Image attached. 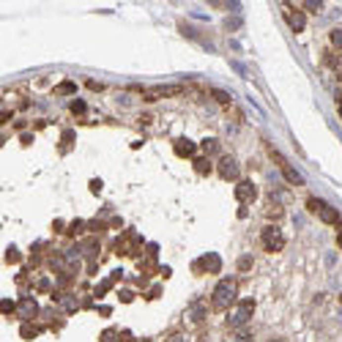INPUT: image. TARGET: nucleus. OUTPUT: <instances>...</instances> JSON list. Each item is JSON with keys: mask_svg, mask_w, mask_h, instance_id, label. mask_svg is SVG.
I'll use <instances>...</instances> for the list:
<instances>
[{"mask_svg": "<svg viewBox=\"0 0 342 342\" xmlns=\"http://www.w3.org/2000/svg\"><path fill=\"white\" fill-rule=\"evenodd\" d=\"M236 299H238V282L233 277H224L216 282V288L211 293V307L224 312V309H230L236 304Z\"/></svg>", "mask_w": 342, "mask_h": 342, "instance_id": "nucleus-1", "label": "nucleus"}, {"mask_svg": "<svg viewBox=\"0 0 342 342\" xmlns=\"http://www.w3.org/2000/svg\"><path fill=\"white\" fill-rule=\"evenodd\" d=\"M307 211H309V214H315V216H318L320 222L342 227V216H340V211H337L334 206H329V203H323L320 197H307Z\"/></svg>", "mask_w": 342, "mask_h": 342, "instance_id": "nucleus-2", "label": "nucleus"}, {"mask_svg": "<svg viewBox=\"0 0 342 342\" xmlns=\"http://www.w3.org/2000/svg\"><path fill=\"white\" fill-rule=\"evenodd\" d=\"M260 244L265 252H282L285 249V233L279 230V224H265L260 230Z\"/></svg>", "mask_w": 342, "mask_h": 342, "instance_id": "nucleus-3", "label": "nucleus"}, {"mask_svg": "<svg viewBox=\"0 0 342 342\" xmlns=\"http://www.w3.org/2000/svg\"><path fill=\"white\" fill-rule=\"evenodd\" d=\"M255 315V299H241L236 304V307L230 309V315H227V323L233 326V329H241V326L249 323V318Z\"/></svg>", "mask_w": 342, "mask_h": 342, "instance_id": "nucleus-4", "label": "nucleus"}, {"mask_svg": "<svg viewBox=\"0 0 342 342\" xmlns=\"http://www.w3.org/2000/svg\"><path fill=\"white\" fill-rule=\"evenodd\" d=\"M216 172H219V178H224V181H236L238 183V178H241V167H238L236 156H230V154L219 156Z\"/></svg>", "mask_w": 342, "mask_h": 342, "instance_id": "nucleus-5", "label": "nucleus"}, {"mask_svg": "<svg viewBox=\"0 0 342 342\" xmlns=\"http://www.w3.org/2000/svg\"><path fill=\"white\" fill-rule=\"evenodd\" d=\"M271 159L279 165V170H282V175H285V181H288V183H293V186H301V183H304V178H301V172L296 170V167L290 165V162L285 159V156L279 154V151H274V148H271Z\"/></svg>", "mask_w": 342, "mask_h": 342, "instance_id": "nucleus-6", "label": "nucleus"}, {"mask_svg": "<svg viewBox=\"0 0 342 342\" xmlns=\"http://www.w3.org/2000/svg\"><path fill=\"white\" fill-rule=\"evenodd\" d=\"M219 268H222V257H219L216 252H208V255H203L200 260L192 263V271L195 274H216Z\"/></svg>", "mask_w": 342, "mask_h": 342, "instance_id": "nucleus-7", "label": "nucleus"}, {"mask_svg": "<svg viewBox=\"0 0 342 342\" xmlns=\"http://www.w3.org/2000/svg\"><path fill=\"white\" fill-rule=\"evenodd\" d=\"M255 197H257V186H255L252 181H238L236 183V200L241 203V206L255 203Z\"/></svg>", "mask_w": 342, "mask_h": 342, "instance_id": "nucleus-8", "label": "nucleus"}, {"mask_svg": "<svg viewBox=\"0 0 342 342\" xmlns=\"http://www.w3.org/2000/svg\"><path fill=\"white\" fill-rule=\"evenodd\" d=\"M172 151H175V156H181V159H192V156L197 154V145L189 137H178L175 142H172Z\"/></svg>", "mask_w": 342, "mask_h": 342, "instance_id": "nucleus-9", "label": "nucleus"}, {"mask_svg": "<svg viewBox=\"0 0 342 342\" xmlns=\"http://www.w3.org/2000/svg\"><path fill=\"white\" fill-rule=\"evenodd\" d=\"M19 307H17V312L22 315L25 320H33L36 315H39V301L36 299H30V296H22V299L17 301Z\"/></svg>", "mask_w": 342, "mask_h": 342, "instance_id": "nucleus-10", "label": "nucleus"}, {"mask_svg": "<svg viewBox=\"0 0 342 342\" xmlns=\"http://www.w3.org/2000/svg\"><path fill=\"white\" fill-rule=\"evenodd\" d=\"M285 19H288V25H290V30H293V33H301V30L307 28V17H304L301 11H296V8H288Z\"/></svg>", "mask_w": 342, "mask_h": 342, "instance_id": "nucleus-11", "label": "nucleus"}, {"mask_svg": "<svg viewBox=\"0 0 342 342\" xmlns=\"http://www.w3.org/2000/svg\"><path fill=\"white\" fill-rule=\"evenodd\" d=\"M200 151H203V156L219 154V140H216V137H206V140L200 142Z\"/></svg>", "mask_w": 342, "mask_h": 342, "instance_id": "nucleus-12", "label": "nucleus"}, {"mask_svg": "<svg viewBox=\"0 0 342 342\" xmlns=\"http://www.w3.org/2000/svg\"><path fill=\"white\" fill-rule=\"evenodd\" d=\"M189 320H192V323H200V320H206V307H203L200 301H197V304H192V309H189Z\"/></svg>", "mask_w": 342, "mask_h": 342, "instance_id": "nucleus-13", "label": "nucleus"}, {"mask_svg": "<svg viewBox=\"0 0 342 342\" xmlns=\"http://www.w3.org/2000/svg\"><path fill=\"white\" fill-rule=\"evenodd\" d=\"M195 172L197 175H208V172H211V162H208V156H197L195 159Z\"/></svg>", "mask_w": 342, "mask_h": 342, "instance_id": "nucleus-14", "label": "nucleus"}, {"mask_svg": "<svg viewBox=\"0 0 342 342\" xmlns=\"http://www.w3.org/2000/svg\"><path fill=\"white\" fill-rule=\"evenodd\" d=\"M96 252H99V241H96V238H88V241L83 244V255L93 260V257H96Z\"/></svg>", "mask_w": 342, "mask_h": 342, "instance_id": "nucleus-15", "label": "nucleus"}, {"mask_svg": "<svg viewBox=\"0 0 342 342\" xmlns=\"http://www.w3.org/2000/svg\"><path fill=\"white\" fill-rule=\"evenodd\" d=\"M249 340H252V334H249L247 329H236L224 342H249Z\"/></svg>", "mask_w": 342, "mask_h": 342, "instance_id": "nucleus-16", "label": "nucleus"}, {"mask_svg": "<svg viewBox=\"0 0 342 342\" xmlns=\"http://www.w3.org/2000/svg\"><path fill=\"white\" fill-rule=\"evenodd\" d=\"M252 263H255L252 255H241L236 265H238V271H241V274H247V271H252Z\"/></svg>", "mask_w": 342, "mask_h": 342, "instance_id": "nucleus-17", "label": "nucleus"}, {"mask_svg": "<svg viewBox=\"0 0 342 342\" xmlns=\"http://www.w3.org/2000/svg\"><path fill=\"white\" fill-rule=\"evenodd\" d=\"M74 90H77V85L71 83V80H66V83H60L58 88H55V93H58V96H71Z\"/></svg>", "mask_w": 342, "mask_h": 342, "instance_id": "nucleus-18", "label": "nucleus"}, {"mask_svg": "<svg viewBox=\"0 0 342 342\" xmlns=\"http://www.w3.org/2000/svg\"><path fill=\"white\" fill-rule=\"evenodd\" d=\"M329 42H331V47L334 49H342V28H334L329 33Z\"/></svg>", "mask_w": 342, "mask_h": 342, "instance_id": "nucleus-19", "label": "nucleus"}, {"mask_svg": "<svg viewBox=\"0 0 342 342\" xmlns=\"http://www.w3.org/2000/svg\"><path fill=\"white\" fill-rule=\"evenodd\" d=\"M19 334H22L25 340H33V337L39 334V326H33V323H25L22 329H19Z\"/></svg>", "mask_w": 342, "mask_h": 342, "instance_id": "nucleus-20", "label": "nucleus"}, {"mask_svg": "<svg viewBox=\"0 0 342 342\" xmlns=\"http://www.w3.org/2000/svg\"><path fill=\"white\" fill-rule=\"evenodd\" d=\"M85 227H88V224H85L83 219H74V222H71V227H69V236H80Z\"/></svg>", "mask_w": 342, "mask_h": 342, "instance_id": "nucleus-21", "label": "nucleus"}, {"mask_svg": "<svg viewBox=\"0 0 342 342\" xmlns=\"http://www.w3.org/2000/svg\"><path fill=\"white\" fill-rule=\"evenodd\" d=\"M74 145V131H63V140H60V151H69Z\"/></svg>", "mask_w": 342, "mask_h": 342, "instance_id": "nucleus-22", "label": "nucleus"}, {"mask_svg": "<svg viewBox=\"0 0 342 342\" xmlns=\"http://www.w3.org/2000/svg\"><path fill=\"white\" fill-rule=\"evenodd\" d=\"M214 99L219 101V104H230V93H227V90H214Z\"/></svg>", "mask_w": 342, "mask_h": 342, "instance_id": "nucleus-23", "label": "nucleus"}, {"mask_svg": "<svg viewBox=\"0 0 342 342\" xmlns=\"http://www.w3.org/2000/svg\"><path fill=\"white\" fill-rule=\"evenodd\" d=\"M36 290H39V293H49V290H52V282H49L47 277L39 279V282H36Z\"/></svg>", "mask_w": 342, "mask_h": 342, "instance_id": "nucleus-24", "label": "nucleus"}, {"mask_svg": "<svg viewBox=\"0 0 342 342\" xmlns=\"http://www.w3.org/2000/svg\"><path fill=\"white\" fill-rule=\"evenodd\" d=\"M118 334L121 331H112V329L101 331V342H118Z\"/></svg>", "mask_w": 342, "mask_h": 342, "instance_id": "nucleus-25", "label": "nucleus"}, {"mask_svg": "<svg viewBox=\"0 0 342 342\" xmlns=\"http://www.w3.org/2000/svg\"><path fill=\"white\" fill-rule=\"evenodd\" d=\"M85 110H88V107H85V101H80V99L71 101V112H74V115H83Z\"/></svg>", "mask_w": 342, "mask_h": 342, "instance_id": "nucleus-26", "label": "nucleus"}, {"mask_svg": "<svg viewBox=\"0 0 342 342\" xmlns=\"http://www.w3.org/2000/svg\"><path fill=\"white\" fill-rule=\"evenodd\" d=\"M0 307H3V312H6V315H11V312H14V309H17V307H19V304H14V301H11V299H3V304H0Z\"/></svg>", "mask_w": 342, "mask_h": 342, "instance_id": "nucleus-27", "label": "nucleus"}, {"mask_svg": "<svg viewBox=\"0 0 342 342\" xmlns=\"http://www.w3.org/2000/svg\"><path fill=\"white\" fill-rule=\"evenodd\" d=\"M334 77L342 83V58H337V60H334Z\"/></svg>", "mask_w": 342, "mask_h": 342, "instance_id": "nucleus-28", "label": "nucleus"}, {"mask_svg": "<svg viewBox=\"0 0 342 342\" xmlns=\"http://www.w3.org/2000/svg\"><path fill=\"white\" fill-rule=\"evenodd\" d=\"M6 260H8V263H17V260H19V252H17V249H8V252H6Z\"/></svg>", "mask_w": 342, "mask_h": 342, "instance_id": "nucleus-29", "label": "nucleus"}, {"mask_svg": "<svg viewBox=\"0 0 342 342\" xmlns=\"http://www.w3.org/2000/svg\"><path fill=\"white\" fill-rule=\"evenodd\" d=\"M121 301H124V304L134 301V293H131V290H121Z\"/></svg>", "mask_w": 342, "mask_h": 342, "instance_id": "nucleus-30", "label": "nucleus"}, {"mask_svg": "<svg viewBox=\"0 0 342 342\" xmlns=\"http://www.w3.org/2000/svg\"><path fill=\"white\" fill-rule=\"evenodd\" d=\"M118 342H134V337H131V331H121V334H118Z\"/></svg>", "mask_w": 342, "mask_h": 342, "instance_id": "nucleus-31", "label": "nucleus"}, {"mask_svg": "<svg viewBox=\"0 0 342 342\" xmlns=\"http://www.w3.org/2000/svg\"><path fill=\"white\" fill-rule=\"evenodd\" d=\"M88 88H90V90H104V85H101V83H93V80H88Z\"/></svg>", "mask_w": 342, "mask_h": 342, "instance_id": "nucleus-32", "label": "nucleus"}, {"mask_svg": "<svg viewBox=\"0 0 342 342\" xmlns=\"http://www.w3.org/2000/svg\"><path fill=\"white\" fill-rule=\"evenodd\" d=\"M167 342H186V340H183V334H170V337H167Z\"/></svg>", "mask_w": 342, "mask_h": 342, "instance_id": "nucleus-33", "label": "nucleus"}, {"mask_svg": "<svg viewBox=\"0 0 342 342\" xmlns=\"http://www.w3.org/2000/svg\"><path fill=\"white\" fill-rule=\"evenodd\" d=\"M304 8H307V11H318L320 3H304Z\"/></svg>", "mask_w": 342, "mask_h": 342, "instance_id": "nucleus-34", "label": "nucleus"}, {"mask_svg": "<svg viewBox=\"0 0 342 342\" xmlns=\"http://www.w3.org/2000/svg\"><path fill=\"white\" fill-rule=\"evenodd\" d=\"M238 25H241V19H227V28H230V30H236Z\"/></svg>", "mask_w": 342, "mask_h": 342, "instance_id": "nucleus-35", "label": "nucleus"}, {"mask_svg": "<svg viewBox=\"0 0 342 342\" xmlns=\"http://www.w3.org/2000/svg\"><path fill=\"white\" fill-rule=\"evenodd\" d=\"M337 110H340V118H342V96H340V101H337Z\"/></svg>", "mask_w": 342, "mask_h": 342, "instance_id": "nucleus-36", "label": "nucleus"}, {"mask_svg": "<svg viewBox=\"0 0 342 342\" xmlns=\"http://www.w3.org/2000/svg\"><path fill=\"white\" fill-rule=\"evenodd\" d=\"M337 247L342 249V230H340V236H337Z\"/></svg>", "mask_w": 342, "mask_h": 342, "instance_id": "nucleus-37", "label": "nucleus"}, {"mask_svg": "<svg viewBox=\"0 0 342 342\" xmlns=\"http://www.w3.org/2000/svg\"><path fill=\"white\" fill-rule=\"evenodd\" d=\"M268 342H285V340H279V337H277V340H268Z\"/></svg>", "mask_w": 342, "mask_h": 342, "instance_id": "nucleus-38", "label": "nucleus"}, {"mask_svg": "<svg viewBox=\"0 0 342 342\" xmlns=\"http://www.w3.org/2000/svg\"><path fill=\"white\" fill-rule=\"evenodd\" d=\"M137 342H151V340H137Z\"/></svg>", "mask_w": 342, "mask_h": 342, "instance_id": "nucleus-39", "label": "nucleus"}, {"mask_svg": "<svg viewBox=\"0 0 342 342\" xmlns=\"http://www.w3.org/2000/svg\"><path fill=\"white\" fill-rule=\"evenodd\" d=\"M340 301H342V296H340Z\"/></svg>", "mask_w": 342, "mask_h": 342, "instance_id": "nucleus-40", "label": "nucleus"}]
</instances>
